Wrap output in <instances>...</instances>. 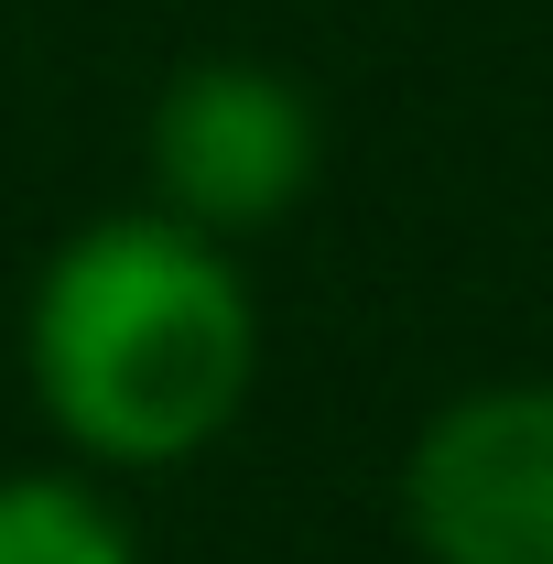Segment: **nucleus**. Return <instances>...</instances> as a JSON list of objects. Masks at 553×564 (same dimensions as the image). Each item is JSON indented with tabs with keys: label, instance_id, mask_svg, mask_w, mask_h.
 I'll use <instances>...</instances> for the list:
<instances>
[{
	"label": "nucleus",
	"instance_id": "nucleus-4",
	"mask_svg": "<svg viewBox=\"0 0 553 564\" xmlns=\"http://www.w3.org/2000/svg\"><path fill=\"white\" fill-rule=\"evenodd\" d=\"M0 564H141V543L98 467H11L0 478Z\"/></svg>",
	"mask_w": 553,
	"mask_h": 564
},
{
	"label": "nucleus",
	"instance_id": "nucleus-3",
	"mask_svg": "<svg viewBox=\"0 0 553 564\" xmlns=\"http://www.w3.org/2000/svg\"><path fill=\"white\" fill-rule=\"evenodd\" d=\"M141 152H152V207L196 217L217 239H250V228H282L315 196L326 131H315V98L282 66L207 55V66H185L152 98V141Z\"/></svg>",
	"mask_w": 553,
	"mask_h": 564
},
{
	"label": "nucleus",
	"instance_id": "nucleus-1",
	"mask_svg": "<svg viewBox=\"0 0 553 564\" xmlns=\"http://www.w3.org/2000/svg\"><path fill=\"white\" fill-rule=\"evenodd\" d=\"M22 380L55 445L98 478H163L207 456L261 380V304L239 239L174 207L87 217L33 272Z\"/></svg>",
	"mask_w": 553,
	"mask_h": 564
},
{
	"label": "nucleus",
	"instance_id": "nucleus-2",
	"mask_svg": "<svg viewBox=\"0 0 553 564\" xmlns=\"http://www.w3.org/2000/svg\"><path fill=\"white\" fill-rule=\"evenodd\" d=\"M423 564H553V380H478L402 445Z\"/></svg>",
	"mask_w": 553,
	"mask_h": 564
}]
</instances>
